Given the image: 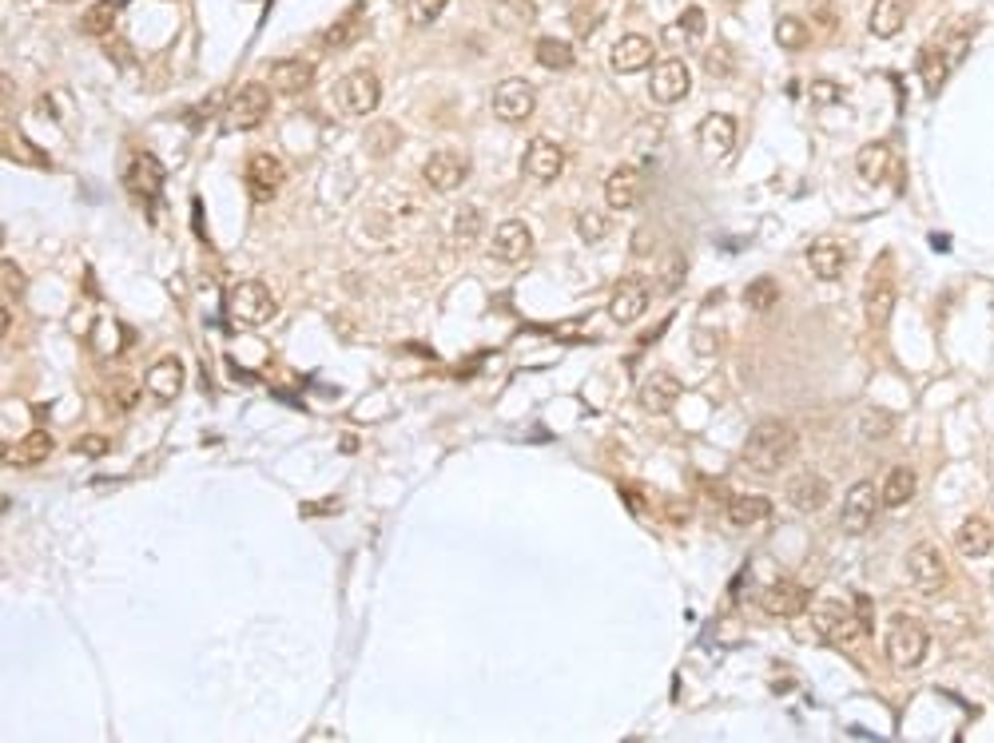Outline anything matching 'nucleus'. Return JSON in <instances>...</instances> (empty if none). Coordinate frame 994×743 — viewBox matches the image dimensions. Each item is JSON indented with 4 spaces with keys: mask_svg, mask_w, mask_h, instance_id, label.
Masks as SVG:
<instances>
[{
    "mask_svg": "<svg viewBox=\"0 0 994 743\" xmlns=\"http://www.w3.org/2000/svg\"><path fill=\"white\" fill-rule=\"evenodd\" d=\"M796 446H800V434H796L792 422H784V418H764V422L752 426V434H748V442H744V453H740V465H744L752 477H772V473H780V469L792 461Z\"/></svg>",
    "mask_w": 994,
    "mask_h": 743,
    "instance_id": "nucleus-1",
    "label": "nucleus"
},
{
    "mask_svg": "<svg viewBox=\"0 0 994 743\" xmlns=\"http://www.w3.org/2000/svg\"><path fill=\"white\" fill-rule=\"evenodd\" d=\"M533 52H537V64L549 68V72H569V68L577 64L573 44H565V40H557V36H541Z\"/></svg>",
    "mask_w": 994,
    "mask_h": 743,
    "instance_id": "nucleus-33",
    "label": "nucleus"
},
{
    "mask_svg": "<svg viewBox=\"0 0 994 743\" xmlns=\"http://www.w3.org/2000/svg\"><path fill=\"white\" fill-rule=\"evenodd\" d=\"M267 112H271V84H243L231 96L227 112H223V128L227 132H251V128H259L267 120Z\"/></svg>",
    "mask_w": 994,
    "mask_h": 743,
    "instance_id": "nucleus-5",
    "label": "nucleus"
},
{
    "mask_svg": "<svg viewBox=\"0 0 994 743\" xmlns=\"http://www.w3.org/2000/svg\"><path fill=\"white\" fill-rule=\"evenodd\" d=\"M808 267H812V275L816 279H839L843 275V267H847V251L835 243V239H820V243H812L808 247Z\"/></svg>",
    "mask_w": 994,
    "mask_h": 743,
    "instance_id": "nucleus-28",
    "label": "nucleus"
},
{
    "mask_svg": "<svg viewBox=\"0 0 994 743\" xmlns=\"http://www.w3.org/2000/svg\"><path fill=\"white\" fill-rule=\"evenodd\" d=\"M144 382H148L152 398H160V402L179 398V390H183V362H179L175 354H167V358H160V362H152V366H148Z\"/></svg>",
    "mask_w": 994,
    "mask_h": 743,
    "instance_id": "nucleus-22",
    "label": "nucleus"
},
{
    "mask_svg": "<svg viewBox=\"0 0 994 743\" xmlns=\"http://www.w3.org/2000/svg\"><path fill=\"white\" fill-rule=\"evenodd\" d=\"M334 96H338V108L346 116H370L382 104V84H378V76L370 68H354V72H346L338 80Z\"/></svg>",
    "mask_w": 994,
    "mask_h": 743,
    "instance_id": "nucleus-6",
    "label": "nucleus"
},
{
    "mask_svg": "<svg viewBox=\"0 0 994 743\" xmlns=\"http://www.w3.org/2000/svg\"><path fill=\"white\" fill-rule=\"evenodd\" d=\"M684 28H688V36H700V28H704V16H700V8H688L684 12V20H680Z\"/></svg>",
    "mask_w": 994,
    "mask_h": 743,
    "instance_id": "nucleus-49",
    "label": "nucleus"
},
{
    "mask_svg": "<svg viewBox=\"0 0 994 743\" xmlns=\"http://www.w3.org/2000/svg\"><path fill=\"white\" fill-rule=\"evenodd\" d=\"M907 16H911V0H875V8H871V32L879 40H891V36L903 32Z\"/></svg>",
    "mask_w": 994,
    "mask_h": 743,
    "instance_id": "nucleus-29",
    "label": "nucleus"
},
{
    "mask_svg": "<svg viewBox=\"0 0 994 743\" xmlns=\"http://www.w3.org/2000/svg\"><path fill=\"white\" fill-rule=\"evenodd\" d=\"M490 12H494V24L501 32H517V28H529L537 20V4L533 0H494Z\"/></svg>",
    "mask_w": 994,
    "mask_h": 743,
    "instance_id": "nucleus-30",
    "label": "nucleus"
},
{
    "mask_svg": "<svg viewBox=\"0 0 994 743\" xmlns=\"http://www.w3.org/2000/svg\"><path fill=\"white\" fill-rule=\"evenodd\" d=\"M688 88H692V76H688V64L684 60H661V64H653V76H649V96L657 100V104H680L684 96H688Z\"/></svg>",
    "mask_w": 994,
    "mask_h": 743,
    "instance_id": "nucleus-10",
    "label": "nucleus"
},
{
    "mask_svg": "<svg viewBox=\"0 0 994 743\" xmlns=\"http://www.w3.org/2000/svg\"><path fill=\"white\" fill-rule=\"evenodd\" d=\"M446 4L450 0H406V16H410V24H434L442 12H446Z\"/></svg>",
    "mask_w": 994,
    "mask_h": 743,
    "instance_id": "nucleus-41",
    "label": "nucleus"
},
{
    "mask_svg": "<svg viewBox=\"0 0 994 743\" xmlns=\"http://www.w3.org/2000/svg\"><path fill=\"white\" fill-rule=\"evenodd\" d=\"M605 203L613 211H633L641 203V171L637 167H613L605 179Z\"/></svg>",
    "mask_w": 994,
    "mask_h": 743,
    "instance_id": "nucleus-21",
    "label": "nucleus"
},
{
    "mask_svg": "<svg viewBox=\"0 0 994 743\" xmlns=\"http://www.w3.org/2000/svg\"><path fill=\"white\" fill-rule=\"evenodd\" d=\"M907 577H911V585H915L923 596H935L947 589L951 569H947V557H943L931 541H919V545L907 553Z\"/></svg>",
    "mask_w": 994,
    "mask_h": 743,
    "instance_id": "nucleus-7",
    "label": "nucleus"
},
{
    "mask_svg": "<svg viewBox=\"0 0 994 743\" xmlns=\"http://www.w3.org/2000/svg\"><path fill=\"white\" fill-rule=\"evenodd\" d=\"M275 314H279V302L271 295V287L259 283V279H243V283H235V287L227 291V318H231L239 330H259V326H267Z\"/></svg>",
    "mask_w": 994,
    "mask_h": 743,
    "instance_id": "nucleus-3",
    "label": "nucleus"
},
{
    "mask_svg": "<svg viewBox=\"0 0 994 743\" xmlns=\"http://www.w3.org/2000/svg\"><path fill=\"white\" fill-rule=\"evenodd\" d=\"M855 612H859L863 628L871 632V624H875V608H871V596H859V600H855Z\"/></svg>",
    "mask_w": 994,
    "mask_h": 743,
    "instance_id": "nucleus-47",
    "label": "nucleus"
},
{
    "mask_svg": "<svg viewBox=\"0 0 994 743\" xmlns=\"http://www.w3.org/2000/svg\"><path fill=\"white\" fill-rule=\"evenodd\" d=\"M521 167H525V175L529 179H537V183H553L557 175H561V167H565V151L561 144H553V140H533L529 148H525V159H521Z\"/></svg>",
    "mask_w": 994,
    "mask_h": 743,
    "instance_id": "nucleus-19",
    "label": "nucleus"
},
{
    "mask_svg": "<svg viewBox=\"0 0 994 743\" xmlns=\"http://www.w3.org/2000/svg\"><path fill=\"white\" fill-rule=\"evenodd\" d=\"M0 287H4V298H24V271L12 263V259H4L0 263Z\"/></svg>",
    "mask_w": 994,
    "mask_h": 743,
    "instance_id": "nucleus-44",
    "label": "nucleus"
},
{
    "mask_svg": "<svg viewBox=\"0 0 994 743\" xmlns=\"http://www.w3.org/2000/svg\"><path fill=\"white\" fill-rule=\"evenodd\" d=\"M80 453H88V457H100V453H108V438H96V434L80 438Z\"/></svg>",
    "mask_w": 994,
    "mask_h": 743,
    "instance_id": "nucleus-46",
    "label": "nucleus"
},
{
    "mask_svg": "<svg viewBox=\"0 0 994 743\" xmlns=\"http://www.w3.org/2000/svg\"><path fill=\"white\" fill-rule=\"evenodd\" d=\"M812 620H816L820 636H828L831 644H839V648H851V644H859L863 636H871V632L863 628L855 604H847V600H839V596H820V600L812 604Z\"/></svg>",
    "mask_w": 994,
    "mask_h": 743,
    "instance_id": "nucleus-4",
    "label": "nucleus"
},
{
    "mask_svg": "<svg viewBox=\"0 0 994 743\" xmlns=\"http://www.w3.org/2000/svg\"><path fill=\"white\" fill-rule=\"evenodd\" d=\"M955 549L963 557H987L994 549V525L987 517H967L959 529H955Z\"/></svg>",
    "mask_w": 994,
    "mask_h": 743,
    "instance_id": "nucleus-25",
    "label": "nucleus"
},
{
    "mask_svg": "<svg viewBox=\"0 0 994 743\" xmlns=\"http://www.w3.org/2000/svg\"><path fill=\"white\" fill-rule=\"evenodd\" d=\"M116 12H120V0H96L84 16H80V28L88 36H108L112 24H116Z\"/></svg>",
    "mask_w": 994,
    "mask_h": 743,
    "instance_id": "nucleus-36",
    "label": "nucleus"
},
{
    "mask_svg": "<svg viewBox=\"0 0 994 743\" xmlns=\"http://www.w3.org/2000/svg\"><path fill=\"white\" fill-rule=\"evenodd\" d=\"M776 44L788 48V52L804 48V44H808V24H804L800 16H784V20L776 24Z\"/></svg>",
    "mask_w": 994,
    "mask_h": 743,
    "instance_id": "nucleus-38",
    "label": "nucleus"
},
{
    "mask_svg": "<svg viewBox=\"0 0 994 743\" xmlns=\"http://www.w3.org/2000/svg\"><path fill=\"white\" fill-rule=\"evenodd\" d=\"M875 509H879V489H875L871 481H855V485L847 489V497H843V509H839V529H843V533H851V537L867 533V529H871V521H875Z\"/></svg>",
    "mask_w": 994,
    "mask_h": 743,
    "instance_id": "nucleus-8",
    "label": "nucleus"
},
{
    "mask_svg": "<svg viewBox=\"0 0 994 743\" xmlns=\"http://www.w3.org/2000/svg\"><path fill=\"white\" fill-rule=\"evenodd\" d=\"M951 68H955V52H943V48L923 52V68H919V72H923V84H927V92H931V96L947 84Z\"/></svg>",
    "mask_w": 994,
    "mask_h": 743,
    "instance_id": "nucleus-35",
    "label": "nucleus"
},
{
    "mask_svg": "<svg viewBox=\"0 0 994 743\" xmlns=\"http://www.w3.org/2000/svg\"><path fill=\"white\" fill-rule=\"evenodd\" d=\"M267 84L279 96H303L315 84V64L311 60H275L267 72Z\"/></svg>",
    "mask_w": 994,
    "mask_h": 743,
    "instance_id": "nucleus-17",
    "label": "nucleus"
},
{
    "mask_svg": "<svg viewBox=\"0 0 994 743\" xmlns=\"http://www.w3.org/2000/svg\"><path fill=\"white\" fill-rule=\"evenodd\" d=\"M577 235H581L585 243H601V239L609 235V219H605L601 211H585V215L577 219Z\"/></svg>",
    "mask_w": 994,
    "mask_h": 743,
    "instance_id": "nucleus-42",
    "label": "nucleus"
},
{
    "mask_svg": "<svg viewBox=\"0 0 994 743\" xmlns=\"http://www.w3.org/2000/svg\"><path fill=\"white\" fill-rule=\"evenodd\" d=\"M891 430H895V418H891L887 410H867V414L859 418V434H863V438H871V442L887 438Z\"/></svg>",
    "mask_w": 994,
    "mask_h": 743,
    "instance_id": "nucleus-40",
    "label": "nucleus"
},
{
    "mask_svg": "<svg viewBox=\"0 0 994 743\" xmlns=\"http://www.w3.org/2000/svg\"><path fill=\"white\" fill-rule=\"evenodd\" d=\"M649 302H653V291H649L645 279H621L613 298H609V318L617 326H633L637 318H645Z\"/></svg>",
    "mask_w": 994,
    "mask_h": 743,
    "instance_id": "nucleus-12",
    "label": "nucleus"
},
{
    "mask_svg": "<svg viewBox=\"0 0 994 743\" xmlns=\"http://www.w3.org/2000/svg\"><path fill=\"white\" fill-rule=\"evenodd\" d=\"M915 493H919V473H915L911 465H895V469H887L883 489H879V501H883L887 509H903Z\"/></svg>",
    "mask_w": 994,
    "mask_h": 743,
    "instance_id": "nucleus-26",
    "label": "nucleus"
},
{
    "mask_svg": "<svg viewBox=\"0 0 994 743\" xmlns=\"http://www.w3.org/2000/svg\"><path fill=\"white\" fill-rule=\"evenodd\" d=\"M788 505L800 513H820L828 505V481L816 469H804L788 481Z\"/></svg>",
    "mask_w": 994,
    "mask_h": 743,
    "instance_id": "nucleus-20",
    "label": "nucleus"
},
{
    "mask_svg": "<svg viewBox=\"0 0 994 743\" xmlns=\"http://www.w3.org/2000/svg\"><path fill=\"white\" fill-rule=\"evenodd\" d=\"M128 187L136 195H144V199H156L164 191V163L152 151H140L132 159V167H128Z\"/></svg>",
    "mask_w": 994,
    "mask_h": 743,
    "instance_id": "nucleus-23",
    "label": "nucleus"
},
{
    "mask_svg": "<svg viewBox=\"0 0 994 743\" xmlns=\"http://www.w3.org/2000/svg\"><path fill=\"white\" fill-rule=\"evenodd\" d=\"M490 251H494L497 263H525L533 255V231L521 223V219H501L494 227V239H490Z\"/></svg>",
    "mask_w": 994,
    "mask_h": 743,
    "instance_id": "nucleus-11",
    "label": "nucleus"
},
{
    "mask_svg": "<svg viewBox=\"0 0 994 743\" xmlns=\"http://www.w3.org/2000/svg\"><path fill=\"white\" fill-rule=\"evenodd\" d=\"M8 326H12V314H8V302H4V310H0V330H4V338H8Z\"/></svg>",
    "mask_w": 994,
    "mask_h": 743,
    "instance_id": "nucleus-53",
    "label": "nucleus"
},
{
    "mask_svg": "<svg viewBox=\"0 0 994 743\" xmlns=\"http://www.w3.org/2000/svg\"><path fill=\"white\" fill-rule=\"evenodd\" d=\"M812 96H816V104H831V100H839V88L828 84V80H820V84L812 88Z\"/></svg>",
    "mask_w": 994,
    "mask_h": 743,
    "instance_id": "nucleus-48",
    "label": "nucleus"
},
{
    "mask_svg": "<svg viewBox=\"0 0 994 743\" xmlns=\"http://www.w3.org/2000/svg\"><path fill=\"white\" fill-rule=\"evenodd\" d=\"M116 398H120V406H136V390H132L128 382H120V386H116Z\"/></svg>",
    "mask_w": 994,
    "mask_h": 743,
    "instance_id": "nucleus-51",
    "label": "nucleus"
},
{
    "mask_svg": "<svg viewBox=\"0 0 994 743\" xmlns=\"http://www.w3.org/2000/svg\"><path fill=\"white\" fill-rule=\"evenodd\" d=\"M362 36V4H354V8H346L334 24H327V32H323V44L327 48H346V44H354Z\"/></svg>",
    "mask_w": 994,
    "mask_h": 743,
    "instance_id": "nucleus-32",
    "label": "nucleus"
},
{
    "mask_svg": "<svg viewBox=\"0 0 994 743\" xmlns=\"http://www.w3.org/2000/svg\"><path fill=\"white\" fill-rule=\"evenodd\" d=\"M625 501H629V505H633V513H645V501H641V497H637V493H633V489H625Z\"/></svg>",
    "mask_w": 994,
    "mask_h": 743,
    "instance_id": "nucleus-52",
    "label": "nucleus"
},
{
    "mask_svg": "<svg viewBox=\"0 0 994 743\" xmlns=\"http://www.w3.org/2000/svg\"><path fill=\"white\" fill-rule=\"evenodd\" d=\"M466 175H470V163H466V155H458V151H438V155H430L426 167H422V179H426L434 191H458V187L466 183Z\"/></svg>",
    "mask_w": 994,
    "mask_h": 743,
    "instance_id": "nucleus-14",
    "label": "nucleus"
},
{
    "mask_svg": "<svg viewBox=\"0 0 994 743\" xmlns=\"http://www.w3.org/2000/svg\"><path fill=\"white\" fill-rule=\"evenodd\" d=\"M52 457V438L44 434V430H32V434H24L16 446L4 449V465H12V469H36L40 461H48Z\"/></svg>",
    "mask_w": 994,
    "mask_h": 743,
    "instance_id": "nucleus-24",
    "label": "nucleus"
},
{
    "mask_svg": "<svg viewBox=\"0 0 994 743\" xmlns=\"http://www.w3.org/2000/svg\"><path fill=\"white\" fill-rule=\"evenodd\" d=\"M478 231H482V215H478V207H458V215H454V235L458 239H478Z\"/></svg>",
    "mask_w": 994,
    "mask_h": 743,
    "instance_id": "nucleus-43",
    "label": "nucleus"
},
{
    "mask_svg": "<svg viewBox=\"0 0 994 743\" xmlns=\"http://www.w3.org/2000/svg\"><path fill=\"white\" fill-rule=\"evenodd\" d=\"M56 4H72V0H56Z\"/></svg>",
    "mask_w": 994,
    "mask_h": 743,
    "instance_id": "nucleus-54",
    "label": "nucleus"
},
{
    "mask_svg": "<svg viewBox=\"0 0 994 743\" xmlns=\"http://www.w3.org/2000/svg\"><path fill=\"white\" fill-rule=\"evenodd\" d=\"M108 52L120 60V68H128L132 64V52H128V44H120V40H108Z\"/></svg>",
    "mask_w": 994,
    "mask_h": 743,
    "instance_id": "nucleus-50",
    "label": "nucleus"
},
{
    "mask_svg": "<svg viewBox=\"0 0 994 743\" xmlns=\"http://www.w3.org/2000/svg\"><path fill=\"white\" fill-rule=\"evenodd\" d=\"M927 644H931V636H927L923 620H915V616H907V612H895V616L887 620L883 652H887L891 668H899V672L919 668L923 656H927Z\"/></svg>",
    "mask_w": 994,
    "mask_h": 743,
    "instance_id": "nucleus-2",
    "label": "nucleus"
},
{
    "mask_svg": "<svg viewBox=\"0 0 994 743\" xmlns=\"http://www.w3.org/2000/svg\"><path fill=\"white\" fill-rule=\"evenodd\" d=\"M760 604H764V612H768V616L792 620V616H800L804 608H812V593H808L800 581H776V585H768V589H764Z\"/></svg>",
    "mask_w": 994,
    "mask_h": 743,
    "instance_id": "nucleus-15",
    "label": "nucleus"
},
{
    "mask_svg": "<svg viewBox=\"0 0 994 743\" xmlns=\"http://www.w3.org/2000/svg\"><path fill=\"white\" fill-rule=\"evenodd\" d=\"M780 298V287H776V279H752L748 283V291H744V302L752 306V310H772V302Z\"/></svg>",
    "mask_w": 994,
    "mask_h": 743,
    "instance_id": "nucleus-39",
    "label": "nucleus"
},
{
    "mask_svg": "<svg viewBox=\"0 0 994 743\" xmlns=\"http://www.w3.org/2000/svg\"><path fill=\"white\" fill-rule=\"evenodd\" d=\"M653 40L649 36H637V32H625L617 44H613V52H609V64H613V72H621V76H633V72H645L649 64H653Z\"/></svg>",
    "mask_w": 994,
    "mask_h": 743,
    "instance_id": "nucleus-16",
    "label": "nucleus"
},
{
    "mask_svg": "<svg viewBox=\"0 0 994 743\" xmlns=\"http://www.w3.org/2000/svg\"><path fill=\"white\" fill-rule=\"evenodd\" d=\"M696 140H700V151H704L708 159H724L728 151L736 148V120L724 116V112H712V116L700 120Z\"/></svg>",
    "mask_w": 994,
    "mask_h": 743,
    "instance_id": "nucleus-18",
    "label": "nucleus"
},
{
    "mask_svg": "<svg viewBox=\"0 0 994 743\" xmlns=\"http://www.w3.org/2000/svg\"><path fill=\"white\" fill-rule=\"evenodd\" d=\"M863 306H867V322H871V326H887L891 314H895V287H891V283L871 287Z\"/></svg>",
    "mask_w": 994,
    "mask_h": 743,
    "instance_id": "nucleus-37",
    "label": "nucleus"
},
{
    "mask_svg": "<svg viewBox=\"0 0 994 743\" xmlns=\"http://www.w3.org/2000/svg\"><path fill=\"white\" fill-rule=\"evenodd\" d=\"M712 76H732V48L728 44H716L712 52H708V64H704Z\"/></svg>",
    "mask_w": 994,
    "mask_h": 743,
    "instance_id": "nucleus-45",
    "label": "nucleus"
},
{
    "mask_svg": "<svg viewBox=\"0 0 994 743\" xmlns=\"http://www.w3.org/2000/svg\"><path fill=\"white\" fill-rule=\"evenodd\" d=\"M768 513H772V501H768V497H756V493H744V497H732V501H728V521L740 525V529L764 521Z\"/></svg>",
    "mask_w": 994,
    "mask_h": 743,
    "instance_id": "nucleus-34",
    "label": "nucleus"
},
{
    "mask_svg": "<svg viewBox=\"0 0 994 743\" xmlns=\"http://www.w3.org/2000/svg\"><path fill=\"white\" fill-rule=\"evenodd\" d=\"M855 171H859L863 183L879 187V183L887 179V171H891V148H887V144H867V148H859V155H855Z\"/></svg>",
    "mask_w": 994,
    "mask_h": 743,
    "instance_id": "nucleus-31",
    "label": "nucleus"
},
{
    "mask_svg": "<svg viewBox=\"0 0 994 743\" xmlns=\"http://www.w3.org/2000/svg\"><path fill=\"white\" fill-rule=\"evenodd\" d=\"M533 108H537V92H533V84H529V80L509 76V80H501V84L494 88V116L497 120H505V124H521V120H529V116H533Z\"/></svg>",
    "mask_w": 994,
    "mask_h": 743,
    "instance_id": "nucleus-9",
    "label": "nucleus"
},
{
    "mask_svg": "<svg viewBox=\"0 0 994 743\" xmlns=\"http://www.w3.org/2000/svg\"><path fill=\"white\" fill-rule=\"evenodd\" d=\"M283 179H287V167H283L279 155L259 151V155L247 159V187H251V199H263V203L275 199L279 187H283Z\"/></svg>",
    "mask_w": 994,
    "mask_h": 743,
    "instance_id": "nucleus-13",
    "label": "nucleus"
},
{
    "mask_svg": "<svg viewBox=\"0 0 994 743\" xmlns=\"http://www.w3.org/2000/svg\"><path fill=\"white\" fill-rule=\"evenodd\" d=\"M676 398H680V382L672 378V374H649L645 378V386H641V406L649 410V414H668L672 406H676Z\"/></svg>",
    "mask_w": 994,
    "mask_h": 743,
    "instance_id": "nucleus-27",
    "label": "nucleus"
}]
</instances>
